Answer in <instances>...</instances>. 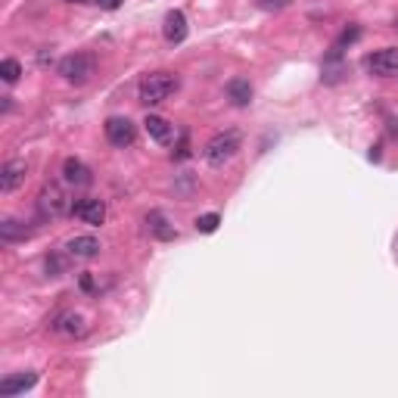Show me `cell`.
<instances>
[{
  "label": "cell",
  "mask_w": 398,
  "mask_h": 398,
  "mask_svg": "<svg viewBox=\"0 0 398 398\" xmlns=\"http://www.w3.org/2000/svg\"><path fill=\"white\" fill-rule=\"evenodd\" d=\"M175 90H177V75H171V72H152V75H147L141 81L137 97H141L143 106H159L175 94Z\"/></svg>",
  "instance_id": "6da1fadb"
},
{
  "label": "cell",
  "mask_w": 398,
  "mask_h": 398,
  "mask_svg": "<svg viewBox=\"0 0 398 398\" xmlns=\"http://www.w3.org/2000/svg\"><path fill=\"white\" fill-rule=\"evenodd\" d=\"M240 143H243L240 131H234V128H230V131H221V134H215L209 143H205L202 156H205V162H209L212 168H221L224 162H230V159L237 156Z\"/></svg>",
  "instance_id": "7a4b0ae2"
},
{
  "label": "cell",
  "mask_w": 398,
  "mask_h": 398,
  "mask_svg": "<svg viewBox=\"0 0 398 398\" xmlns=\"http://www.w3.org/2000/svg\"><path fill=\"white\" fill-rule=\"evenodd\" d=\"M72 196L65 193L59 184H47L38 196V209H41L44 218H63V215H72Z\"/></svg>",
  "instance_id": "3957f363"
},
{
  "label": "cell",
  "mask_w": 398,
  "mask_h": 398,
  "mask_svg": "<svg viewBox=\"0 0 398 398\" xmlns=\"http://www.w3.org/2000/svg\"><path fill=\"white\" fill-rule=\"evenodd\" d=\"M94 69H97V63L88 53H72V56H65L63 63H59V75L69 84H88L90 78H94Z\"/></svg>",
  "instance_id": "277c9868"
},
{
  "label": "cell",
  "mask_w": 398,
  "mask_h": 398,
  "mask_svg": "<svg viewBox=\"0 0 398 398\" xmlns=\"http://www.w3.org/2000/svg\"><path fill=\"white\" fill-rule=\"evenodd\" d=\"M134 137H137V128H134V122H131V118L112 116L109 122H106V141H109L112 147L125 150V147H131V143H134Z\"/></svg>",
  "instance_id": "5b68a950"
},
{
  "label": "cell",
  "mask_w": 398,
  "mask_h": 398,
  "mask_svg": "<svg viewBox=\"0 0 398 398\" xmlns=\"http://www.w3.org/2000/svg\"><path fill=\"white\" fill-rule=\"evenodd\" d=\"M367 72L370 75H380V78H395L398 75V47H386L374 56H367Z\"/></svg>",
  "instance_id": "8992f818"
},
{
  "label": "cell",
  "mask_w": 398,
  "mask_h": 398,
  "mask_svg": "<svg viewBox=\"0 0 398 398\" xmlns=\"http://www.w3.org/2000/svg\"><path fill=\"white\" fill-rule=\"evenodd\" d=\"M25 175H29V162L25 159H10V162L0 168V193H13L25 184Z\"/></svg>",
  "instance_id": "52a82bcc"
},
{
  "label": "cell",
  "mask_w": 398,
  "mask_h": 398,
  "mask_svg": "<svg viewBox=\"0 0 398 398\" xmlns=\"http://www.w3.org/2000/svg\"><path fill=\"white\" fill-rule=\"evenodd\" d=\"M72 215L81 218L90 228H100V224L106 221V202L103 199H78V202L72 205Z\"/></svg>",
  "instance_id": "ba28073f"
},
{
  "label": "cell",
  "mask_w": 398,
  "mask_h": 398,
  "mask_svg": "<svg viewBox=\"0 0 398 398\" xmlns=\"http://www.w3.org/2000/svg\"><path fill=\"white\" fill-rule=\"evenodd\" d=\"M162 35H165V41L168 44H181L184 38H187V16H184L181 10H171L168 16H165Z\"/></svg>",
  "instance_id": "9c48e42d"
},
{
  "label": "cell",
  "mask_w": 398,
  "mask_h": 398,
  "mask_svg": "<svg viewBox=\"0 0 398 398\" xmlns=\"http://www.w3.org/2000/svg\"><path fill=\"white\" fill-rule=\"evenodd\" d=\"M143 128H147V134L156 143H162V147H168V143L175 141V128H171L165 118H159V116H147V118H143Z\"/></svg>",
  "instance_id": "30bf717a"
},
{
  "label": "cell",
  "mask_w": 398,
  "mask_h": 398,
  "mask_svg": "<svg viewBox=\"0 0 398 398\" xmlns=\"http://www.w3.org/2000/svg\"><path fill=\"white\" fill-rule=\"evenodd\" d=\"M38 383V374H16V376H6L3 383H0V395L3 398H13V395H22L29 392L31 386Z\"/></svg>",
  "instance_id": "8fae6325"
},
{
  "label": "cell",
  "mask_w": 398,
  "mask_h": 398,
  "mask_svg": "<svg viewBox=\"0 0 398 398\" xmlns=\"http://www.w3.org/2000/svg\"><path fill=\"white\" fill-rule=\"evenodd\" d=\"M69 255L72 258H84V262H88V258H94L97 252H100V240L97 237H90V234H84V237H72L69 240Z\"/></svg>",
  "instance_id": "7c38bea8"
},
{
  "label": "cell",
  "mask_w": 398,
  "mask_h": 398,
  "mask_svg": "<svg viewBox=\"0 0 398 398\" xmlns=\"http://www.w3.org/2000/svg\"><path fill=\"white\" fill-rule=\"evenodd\" d=\"M53 330H56V333H65V336H84V333H88V327H84V317L75 315V311H65V315H59L56 324H53Z\"/></svg>",
  "instance_id": "4fadbf2b"
},
{
  "label": "cell",
  "mask_w": 398,
  "mask_h": 398,
  "mask_svg": "<svg viewBox=\"0 0 398 398\" xmlns=\"http://www.w3.org/2000/svg\"><path fill=\"white\" fill-rule=\"evenodd\" d=\"M147 228H150L152 237H159V240H175V237H177L175 224H168V218H165L162 212H150V215H147Z\"/></svg>",
  "instance_id": "5bb4252c"
},
{
  "label": "cell",
  "mask_w": 398,
  "mask_h": 398,
  "mask_svg": "<svg viewBox=\"0 0 398 398\" xmlns=\"http://www.w3.org/2000/svg\"><path fill=\"white\" fill-rule=\"evenodd\" d=\"M63 175H65V181L78 184V187H88V184H90V168L84 162H78V159H65Z\"/></svg>",
  "instance_id": "9a60e30c"
},
{
  "label": "cell",
  "mask_w": 398,
  "mask_h": 398,
  "mask_svg": "<svg viewBox=\"0 0 398 398\" xmlns=\"http://www.w3.org/2000/svg\"><path fill=\"white\" fill-rule=\"evenodd\" d=\"M228 97L234 100V106H246L252 100V84L246 78H234V81H228Z\"/></svg>",
  "instance_id": "2e32d148"
},
{
  "label": "cell",
  "mask_w": 398,
  "mask_h": 398,
  "mask_svg": "<svg viewBox=\"0 0 398 398\" xmlns=\"http://www.w3.org/2000/svg\"><path fill=\"white\" fill-rule=\"evenodd\" d=\"M0 237H3L6 243H13V240H25L29 230L19 228V221H3V224H0Z\"/></svg>",
  "instance_id": "e0dca14e"
},
{
  "label": "cell",
  "mask_w": 398,
  "mask_h": 398,
  "mask_svg": "<svg viewBox=\"0 0 398 398\" xmlns=\"http://www.w3.org/2000/svg\"><path fill=\"white\" fill-rule=\"evenodd\" d=\"M19 75H22V65H19L16 59H3V63H0V78H3L6 84H16Z\"/></svg>",
  "instance_id": "ac0fdd59"
},
{
  "label": "cell",
  "mask_w": 398,
  "mask_h": 398,
  "mask_svg": "<svg viewBox=\"0 0 398 398\" xmlns=\"http://www.w3.org/2000/svg\"><path fill=\"white\" fill-rule=\"evenodd\" d=\"M218 221H221V218H218L215 212H209V215H199L196 218V230H199V234H215Z\"/></svg>",
  "instance_id": "d6986e66"
},
{
  "label": "cell",
  "mask_w": 398,
  "mask_h": 398,
  "mask_svg": "<svg viewBox=\"0 0 398 398\" xmlns=\"http://www.w3.org/2000/svg\"><path fill=\"white\" fill-rule=\"evenodd\" d=\"M358 35H361V29H349V31H342V38L333 44V56H340V50H342V47H349L351 41H358Z\"/></svg>",
  "instance_id": "ffe728a7"
},
{
  "label": "cell",
  "mask_w": 398,
  "mask_h": 398,
  "mask_svg": "<svg viewBox=\"0 0 398 398\" xmlns=\"http://www.w3.org/2000/svg\"><path fill=\"white\" fill-rule=\"evenodd\" d=\"M63 271H65V262H63V258H59V255L47 258V274H50V277H59Z\"/></svg>",
  "instance_id": "44dd1931"
},
{
  "label": "cell",
  "mask_w": 398,
  "mask_h": 398,
  "mask_svg": "<svg viewBox=\"0 0 398 398\" xmlns=\"http://www.w3.org/2000/svg\"><path fill=\"white\" fill-rule=\"evenodd\" d=\"M262 10H283V6H289L293 0H255Z\"/></svg>",
  "instance_id": "7402d4cb"
},
{
  "label": "cell",
  "mask_w": 398,
  "mask_h": 398,
  "mask_svg": "<svg viewBox=\"0 0 398 398\" xmlns=\"http://www.w3.org/2000/svg\"><path fill=\"white\" fill-rule=\"evenodd\" d=\"M97 6H103V10H118L122 0H97Z\"/></svg>",
  "instance_id": "603a6c76"
},
{
  "label": "cell",
  "mask_w": 398,
  "mask_h": 398,
  "mask_svg": "<svg viewBox=\"0 0 398 398\" xmlns=\"http://www.w3.org/2000/svg\"><path fill=\"white\" fill-rule=\"evenodd\" d=\"M72 3H97V0H72Z\"/></svg>",
  "instance_id": "cb8c5ba5"
}]
</instances>
